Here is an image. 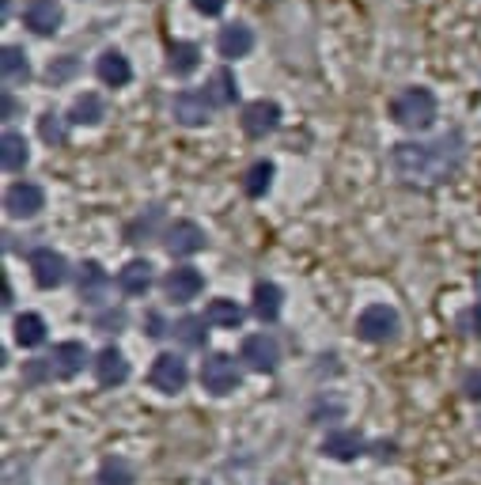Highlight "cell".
<instances>
[{
    "label": "cell",
    "mask_w": 481,
    "mask_h": 485,
    "mask_svg": "<svg viewBox=\"0 0 481 485\" xmlns=\"http://www.w3.org/2000/svg\"><path fill=\"white\" fill-rule=\"evenodd\" d=\"M118 289H121L125 296H144V292L152 289V266H148L144 258H133L130 266L118 273Z\"/></svg>",
    "instance_id": "ffe728a7"
},
{
    "label": "cell",
    "mask_w": 481,
    "mask_h": 485,
    "mask_svg": "<svg viewBox=\"0 0 481 485\" xmlns=\"http://www.w3.org/2000/svg\"><path fill=\"white\" fill-rule=\"evenodd\" d=\"M84 364H88V349L80 342H61V345H54L49 356H38V361L23 364V383L35 387V383H46V379H72L84 372Z\"/></svg>",
    "instance_id": "7a4b0ae2"
},
{
    "label": "cell",
    "mask_w": 481,
    "mask_h": 485,
    "mask_svg": "<svg viewBox=\"0 0 481 485\" xmlns=\"http://www.w3.org/2000/svg\"><path fill=\"white\" fill-rule=\"evenodd\" d=\"M61 19H65V12L58 0H27V8H23V23H27L35 35H58Z\"/></svg>",
    "instance_id": "7c38bea8"
},
{
    "label": "cell",
    "mask_w": 481,
    "mask_h": 485,
    "mask_svg": "<svg viewBox=\"0 0 481 485\" xmlns=\"http://www.w3.org/2000/svg\"><path fill=\"white\" fill-rule=\"evenodd\" d=\"M463 395L470 402H481V368H474V372L463 375Z\"/></svg>",
    "instance_id": "836d02e7"
},
{
    "label": "cell",
    "mask_w": 481,
    "mask_h": 485,
    "mask_svg": "<svg viewBox=\"0 0 481 485\" xmlns=\"http://www.w3.org/2000/svg\"><path fill=\"white\" fill-rule=\"evenodd\" d=\"M16 342L23 349H38L46 342V319L42 315H19L16 319Z\"/></svg>",
    "instance_id": "f1b7e54d"
},
{
    "label": "cell",
    "mask_w": 481,
    "mask_h": 485,
    "mask_svg": "<svg viewBox=\"0 0 481 485\" xmlns=\"http://www.w3.org/2000/svg\"><path fill=\"white\" fill-rule=\"evenodd\" d=\"M167 250L174 254V258H186V254H197V250H205V232L193 224V220H174L167 227Z\"/></svg>",
    "instance_id": "8fae6325"
},
{
    "label": "cell",
    "mask_w": 481,
    "mask_h": 485,
    "mask_svg": "<svg viewBox=\"0 0 481 485\" xmlns=\"http://www.w3.org/2000/svg\"><path fill=\"white\" fill-rule=\"evenodd\" d=\"M103 118H107V107H103V99H99L95 91L80 95L72 103V111H68V121H76V125H99Z\"/></svg>",
    "instance_id": "484cf974"
},
{
    "label": "cell",
    "mask_w": 481,
    "mask_h": 485,
    "mask_svg": "<svg viewBox=\"0 0 481 485\" xmlns=\"http://www.w3.org/2000/svg\"><path fill=\"white\" fill-rule=\"evenodd\" d=\"M477 289H481V277H477Z\"/></svg>",
    "instance_id": "f35d334b"
},
{
    "label": "cell",
    "mask_w": 481,
    "mask_h": 485,
    "mask_svg": "<svg viewBox=\"0 0 481 485\" xmlns=\"http://www.w3.org/2000/svg\"><path fill=\"white\" fill-rule=\"evenodd\" d=\"M463 160H466V137L459 130H451L436 141H402L391 148V167L410 186H440L463 167Z\"/></svg>",
    "instance_id": "6da1fadb"
},
{
    "label": "cell",
    "mask_w": 481,
    "mask_h": 485,
    "mask_svg": "<svg viewBox=\"0 0 481 485\" xmlns=\"http://www.w3.org/2000/svg\"><path fill=\"white\" fill-rule=\"evenodd\" d=\"M273 174H277V167H273L269 160H258L255 167H250V171L243 174V190H246V197H262V194L273 186Z\"/></svg>",
    "instance_id": "f546056e"
},
{
    "label": "cell",
    "mask_w": 481,
    "mask_h": 485,
    "mask_svg": "<svg viewBox=\"0 0 481 485\" xmlns=\"http://www.w3.org/2000/svg\"><path fill=\"white\" fill-rule=\"evenodd\" d=\"M76 289H80V300L84 303H103L107 300V289H110V277H107V269L99 266V262H84Z\"/></svg>",
    "instance_id": "2e32d148"
},
{
    "label": "cell",
    "mask_w": 481,
    "mask_h": 485,
    "mask_svg": "<svg viewBox=\"0 0 481 485\" xmlns=\"http://www.w3.org/2000/svg\"><path fill=\"white\" fill-rule=\"evenodd\" d=\"M216 46H220V54H224V58H246L250 49H255V31H250L246 23H232V27H224V31H220Z\"/></svg>",
    "instance_id": "e0dca14e"
},
{
    "label": "cell",
    "mask_w": 481,
    "mask_h": 485,
    "mask_svg": "<svg viewBox=\"0 0 481 485\" xmlns=\"http://www.w3.org/2000/svg\"><path fill=\"white\" fill-rule=\"evenodd\" d=\"M0 69H5V84L8 88H19L31 80V61L23 54L19 46H5V54H0Z\"/></svg>",
    "instance_id": "44dd1931"
},
{
    "label": "cell",
    "mask_w": 481,
    "mask_h": 485,
    "mask_svg": "<svg viewBox=\"0 0 481 485\" xmlns=\"http://www.w3.org/2000/svg\"><path fill=\"white\" fill-rule=\"evenodd\" d=\"M209 322H205V315H186V319H179L174 322V338H179L186 349H205V338H209V330H205Z\"/></svg>",
    "instance_id": "83f0119b"
},
{
    "label": "cell",
    "mask_w": 481,
    "mask_h": 485,
    "mask_svg": "<svg viewBox=\"0 0 481 485\" xmlns=\"http://www.w3.org/2000/svg\"><path fill=\"white\" fill-rule=\"evenodd\" d=\"M243 361L255 372H273L277 361H281V349H277V342L269 334H250L243 342Z\"/></svg>",
    "instance_id": "5bb4252c"
},
{
    "label": "cell",
    "mask_w": 481,
    "mask_h": 485,
    "mask_svg": "<svg viewBox=\"0 0 481 485\" xmlns=\"http://www.w3.org/2000/svg\"><path fill=\"white\" fill-rule=\"evenodd\" d=\"M31 269H35L38 289H58V285H65V277H68L65 254H58L54 247H38V250H31Z\"/></svg>",
    "instance_id": "52a82bcc"
},
{
    "label": "cell",
    "mask_w": 481,
    "mask_h": 485,
    "mask_svg": "<svg viewBox=\"0 0 481 485\" xmlns=\"http://www.w3.org/2000/svg\"><path fill=\"white\" fill-rule=\"evenodd\" d=\"M148 379H152V387H156V391H163V395H179V391L186 387V383H190V368H186L183 356L160 353L156 361H152Z\"/></svg>",
    "instance_id": "5b68a950"
},
{
    "label": "cell",
    "mask_w": 481,
    "mask_h": 485,
    "mask_svg": "<svg viewBox=\"0 0 481 485\" xmlns=\"http://www.w3.org/2000/svg\"><path fill=\"white\" fill-rule=\"evenodd\" d=\"M281 300L285 292L273 285V280H258L255 285V315L262 322H277V315H281Z\"/></svg>",
    "instance_id": "603a6c76"
},
{
    "label": "cell",
    "mask_w": 481,
    "mask_h": 485,
    "mask_svg": "<svg viewBox=\"0 0 481 485\" xmlns=\"http://www.w3.org/2000/svg\"><path fill=\"white\" fill-rule=\"evenodd\" d=\"M277 125H281V107L273 103V99H258V103H250L243 111V133L250 141H262L266 133H273Z\"/></svg>",
    "instance_id": "9c48e42d"
},
{
    "label": "cell",
    "mask_w": 481,
    "mask_h": 485,
    "mask_svg": "<svg viewBox=\"0 0 481 485\" xmlns=\"http://www.w3.org/2000/svg\"><path fill=\"white\" fill-rule=\"evenodd\" d=\"M163 289H167V296H171L174 303H190V300H197L201 289H205V277H201L193 266H179V269L167 273Z\"/></svg>",
    "instance_id": "4fadbf2b"
},
{
    "label": "cell",
    "mask_w": 481,
    "mask_h": 485,
    "mask_svg": "<svg viewBox=\"0 0 481 485\" xmlns=\"http://www.w3.org/2000/svg\"><path fill=\"white\" fill-rule=\"evenodd\" d=\"M463 322L470 326V334H474V338H481V303H477V308H470V311L463 315Z\"/></svg>",
    "instance_id": "d590c367"
},
{
    "label": "cell",
    "mask_w": 481,
    "mask_h": 485,
    "mask_svg": "<svg viewBox=\"0 0 481 485\" xmlns=\"http://www.w3.org/2000/svg\"><path fill=\"white\" fill-rule=\"evenodd\" d=\"M364 451V440L357 432H330V437L322 440V455L338 459V463H349V459H357Z\"/></svg>",
    "instance_id": "7402d4cb"
},
{
    "label": "cell",
    "mask_w": 481,
    "mask_h": 485,
    "mask_svg": "<svg viewBox=\"0 0 481 485\" xmlns=\"http://www.w3.org/2000/svg\"><path fill=\"white\" fill-rule=\"evenodd\" d=\"M38 133H42L46 144H65V137H68L65 121H61L58 114H42V118H38Z\"/></svg>",
    "instance_id": "1f68e13d"
},
{
    "label": "cell",
    "mask_w": 481,
    "mask_h": 485,
    "mask_svg": "<svg viewBox=\"0 0 481 485\" xmlns=\"http://www.w3.org/2000/svg\"><path fill=\"white\" fill-rule=\"evenodd\" d=\"M224 5H227V0H193V8H197L201 16H220Z\"/></svg>",
    "instance_id": "e575fe53"
},
{
    "label": "cell",
    "mask_w": 481,
    "mask_h": 485,
    "mask_svg": "<svg viewBox=\"0 0 481 485\" xmlns=\"http://www.w3.org/2000/svg\"><path fill=\"white\" fill-rule=\"evenodd\" d=\"M42 206H46V194H42V186H35V183H12L8 194H5V209H8V216H16V220L38 216Z\"/></svg>",
    "instance_id": "ba28073f"
},
{
    "label": "cell",
    "mask_w": 481,
    "mask_h": 485,
    "mask_svg": "<svg viewBox=\"0 0 481 485\" xmlns=\"http://www.w3.org/2000/svg\"><path fill=\"white\" fill-rule=\"evenodd\" d=\"M16 114V99H12V91H5V118H12Z\"/></svg>",
    "instance_id": "74e56055"
},
{
    "label": "cell",
    "mask_w": 481,
    "mask_h": 485,
    "mask_svg": "<svg viewBox=\"0 0 481 485\" xmlns=\"http://www.w3.org/2000/svg\"><path fill=\"white\" fill-rule=\"evenodd\" d=\"M398 330H402V319L394 308H387V303H371V308L361 311L357 319V334L371 345H387L398 338Z\"/></svg>",
    "instance_id": "277c9868"
},
{
    "label": "cell",
    "mask_w": 481,
    "mask_h": 485,
    "mask_svg": "<svg viewBox=\"0 0 481 485\" xmlns=\"http://www.w3.org/2000/svg\"><path fill=\"white\" fill-rule=\"evenodd\" d=\"M95 379L103 383V387H118V383L130 379V361L121 356V349L107 345L103 353L95 356Z\"/></svg>",
    "instance_id": "9a60e30c"
},
{
    "label": "cell",
    "mask_w": 481,
    "mask_h": 485,
    "mask_svg": "<svg viewBox=\"0 0 481 485\" xmlns=\"http://www.w3.org/2000/svg\"><path fill=\"white\" fill-rule=\"evenodd\" d=\"M205 99H209V107H232L235 103V99H239V84H235L232 69H216L213 72V80L205 88Z\"/></svg>",
    "instance_id": "d6986e66"
},
{
    "label": "cell",
    "mask_w": 481,
    "mask_h": 485,
    "mask_svg": "<svg viewBox=\"0 0 481 485\" xmlns=\"http://www.w3.org/2000/svg\"><path fill=\"white\" fill-rule=\"evenodd\" d=\"M239 364L232 361L227 353H213L205 364H201V383H205V391L213 395H232L239 387Z\"/></svg>",
    "instance_id": "8992f818"
},
{
    "label": "cell",
    "mask_w": 481,
    "mask_h": 485,
    "mask_svg": "<svg viewBox=\"0 0 481 485\" xmlns=\"http://www.w3.org/2000/svg\"><path fill=\"white\" fill-rule=\"evenodd\" d=\"M95 72H99V80H103L107 88H121V84H130V76H133L130 61H125V54H118V49H107V54L99 58Z\"/></svg>",
    "instance_id": "ac0fdd59"
},
{
    "label": "cell",
    "mask_w": 481,
    "mask_h": 485,
    "mask_svg": "<svg viewBox=\"0 0 481 485\" xmlns=\"http://www.w3.org/2000/svg\"><path fill=\"white\" fill-rule=\"evenodd\" d=\"M95 485H133V467L125 463V459H107Z\"/></svg>",
    "instance_id": "4dcf8cb0"
},
{
    "label": "cell",
    "mask_w": 481,
    "mask_h": 485,
    "mask_svg": "<svg viewBox=\"0 0 481 485\" xmlns=\"http://www.w3.org/2000/svg\"><path fill=\"white\" fill-rule=\"evenodd\" d=\"M76 69H80V61H76V58H61V61L49 65V80L61 84V80H68V76H72Z\"/></svg>",
    "instance_id": "d6a6232c"
},
{
    "label": "cell",
    "mask_w": 481,
    "mask_h": 485,
    "mask_svg": "<svg viewBox=\"0 0 481 485\" xmlns=\"http://www.w3.org/2000/svg\"><path fill=\"white\" fill-rule=\"evenodd\" d=\"M391 114L402 130H428L436 118V95L428 88H406V91L394 95Z\"/></svg>",
    "instance_id": "3957f363"
},
{
    "label": "cell",
    "mask_w": 481,
    "mask_h": 485,
    "mask_svg": "<svg viewBox=\"0 0 481 485\" xmlns=\"http://www.w3.org/2000/svg\"><path fill=\"white\" fill-rule=\"evenodd\" d=\"M205 322L209 326H224V330H239L243 326V308L235 300H213L205 308Z\"/></svg>",
    "instance_id": "4316f807"
},
{
    "label": "cell",
    "mask_w": 481,
    "mask_h": 485,
    "mask_svg": "<svg viewBox=\"0 0 481 485\" xmlns=\"http://www.w3.org/2000/svg\"><path fill=\"white\" fill-rule=\"evenodd\" d=\"M27 160H31V152H27V141H23V133H5L0 137V163H5V171H23L27 167Z\"/></svg>",
    "instance_id": "cb8c5ba5"
},
{
    "label": "cell",
    "mask_w": 481,
    "mask_h": 485,
    "mask_svg": "<svg viewBox=\"0 0 481 485\" xmlns=\"http://www.w3.org/2000/svg\"><path fill=\"white\" fill-rule=\"evenodd\" d=\"M209 99L205 91H179L174 95V103H171V114L179 125H190V130H197V125H205L209 121Z\"/></svg>",
    "instance_id": "30bf717a"
},
{
    "label": "cell",
    "mask_w": 481,
    "mask_h": 485,
    "mask_svg": "<svg viewBox=\"0 0 481 485\" xmlns=\"http://www.w3.org/2000/svg\"><path fill=\"white\" fill-rule=\"evenodd\" d=\"M197 65H201V49L193 42H171V49H167V69L174 76H190Z\"/></svg>",
    "instance_id": "d4e9b609"
},
{
    "label": "cell",
    "mask_w": 481,
    "mask_h": 485,
    "mask_svg": "<svg viewBox=\"0 0 481 485\" xmlns=\"http://www.w3.org/2000/svg\"><path fill=\"white\" fill-rule=\"evenodd\" d=\"M125 322V315L118 311V315H107V319H99V326H121Z\"/></svg>",
    "instance_id": "8d00e7d4"
}]
</instances>
